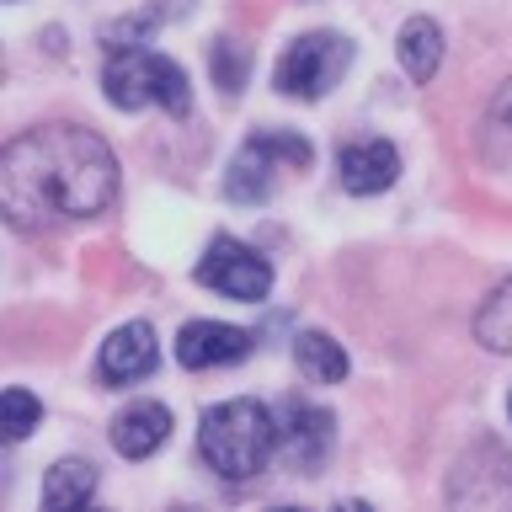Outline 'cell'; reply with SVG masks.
<instances>
[{
	"label": "cell",
	"mask_w": 512,
	"mask_h": 512,
	"mask_svg": "<svg viewBox=\"0 0 512 512\" xmlns=\"http://www.w3.org/2000/svg\"><path fill=\"white\" fill-rule=\"evenodd\" d=\"M347 64H352L347 38H336V32H304V38L288 43V54L278 59L272 80H278V91L294 96V102H320V96L347 75Z\"/></svg>",
	"instance_id": "277c9868"
},
{
	"label": "cell",
	"mask_w": 512,
	"mask_h": 512,
	"mask_svg": "<svg viewBox=\"0 0 512 512\" xmlns=\"http://www.w3.org/2000/svg\"><path fill=\"white\" fill-rule=\"evenodd\" d=\"M38 416H43L38 395H27V390H6V438H11V443H22L27 432L38 427Z\"/></svg>",
	"instance_id": "e0dca14e"
},
{
	"label": "cell",
	"mask_w": 512,
	"mask_h": 512,
	"mask_svg": "<svg viewBox=\"0 0 512 512\" xmlns=\"http://www.w3.org/2000/svg\"><path fill=\"white\" fill-rule=\"evenodd\" d=\"M107 102L123 107V112H139V107H166L171 118H187L192 112V86H187V70L166 54H150V48H112L107 59Z\"/></svg>",
	"instance_id": "3957f363"
},
{
	"label": "cell",
	"mask_w": 512,
	"mask_h": 512,
	"mask_svg": "<svg viewBox=\"0 0 512 512\" xmlns=\"http://www.w3.org/2000/svg\"><path fill=\"white\" fill-rule=\"evenodd\" d=\"M486 155L502 160V166H512V80L496 91V102L486 112Z\"/></svg>",
	"instance_id": "2e32d148"
},
{
	"label": "cell",
	"mask_w": 512,
	"mask_h": 512,
	"mask_svg": "<svg viewBox=\"0 0 512 512\" xmlns=\"http://www.w3.org/2000/svg\"><path fill=\"white\" fill-rule=\"evenodd\" d=\"M160 347H155V331L144 326V320H134V326H118L102 342V358H96V374H102L107 384H134L155 368Z\"/></svg>",
	"instance_id": "9c48e42d"
},
{
	"label": "cell",
	"mask_w": 512,
	"mask_h": 512,
	"mask_svg": "<svg viewBox=\"0 0 512 512\" xmlns=\"http://www.w3.org/2000/svg\"><path fill=\"white\" fill-rule=\"evenodd\" d=\"M294 363H299L315 384H336V379H347V352L336 347L326 331H299V336H294Z\"/></svg>",
	"instance_id": "5bb4252c"
},
{
	"label": "cell",
	"mask_w": 512,
	"mask_h": 512,
	"mask_svg": "<svg viewBox=\"0 0 512 512\" xmlns=\"http://www.w3.org/2000/svg\"><path fill=\"white\" fill-rule=\"evenodd\" d=\"M251 358V331L219 326V320H187L176 336V363L182 368H230Z\"/></svg>",
	"instance_id": "52a82bcc"
},
{
	"label": "cell",
	"mask_w": 512,
	"mask_h": 512,
	"mask_svg": "<svg viewBox=\"0 0 512 512\" xmlns=\"http://www.w3.org/2000/svg\"><path fill=\"white\" fill-rule=\"evenodd\" d=\"M198 283H203V288H219L224 299L262 304V299L272 294V267H267L251 246H240V240L219 235V240H208V251H203V262H198Z\"/></svg>",
	"instance_id": "8992f818"
},
{
	"label": "cell",
	"mask_w": 512,
	"mask_h": 512,
	"mask_svg": "<svg viewBox=\"0 0 512 512\" xmlns=\"http://www.w3.org/2000/svg\"><path fill=\"white\" fill-rule=\"evenodd\" d=\"M336 176H342L347 192L374 198V192H384L400 176V155H395V144H384V139L342 144V155H336Z\"/></svg>",
	"instance_id": "30bf717a"
},
{
	"label": "cell",
	"mask_w": 512,
	"mask_h": 512,
	"mask_svg": "<svg viewBox=\"0 0 512 512\" xmlns=\"http://www.w3.org/2000/svg\"><path fill=\"white\" fill-rule=\"evenodd\" d=\"M400 64H406L411 80H432L443 64V32L432 16H411L406 27H400Z\"/></svg>",
	"instance_id": "7c38bea8"
},
{
	"label": "cell",
	"mask_w": 512,
	"mask_h": 512,
	"mask_svg": "<svg viewBox=\"0 0 512 512\" xmlns=\"http://www.w3.org/2000/svg\"><path fill=\"white\" fill-rule=\"evenodd\" d=\"M475 336L486 342L491 352H512V278L496 288V294L480 304L475 315Z\"/></svg>",
	"instance_id": "9a60e30c"
},
{
	"label": "cell",
	"mask_w": 512,
	"mask_h": 512,
	"mask_svg": "<svg viewBox=\"0 0 512 512\" xmlns=\"http://www.w3.org/2000/svg\"><path fill=\"white\" fill-rule=\"evenodd\" d=\"M6 214L16 230L38 235L54 219H91L118 192V160L107 139L80 123H48L6 144Z\"/></svg>",
	"instance_id": "6da1fadb"
},
{
	"label": "cell",
	"mask_w": 512,
	"mask_h": 512,
	"mask_svg": "<svg viewBox=\"0 0 512 512\" xmlns=\"http://www.w3.org/2000/svg\"><path fill=\"white\" fill-rule=\"evenodd\" d=\"M272 448H278V416L262 400H224L203 411L198 427V454L224 480H251L267 470Z\"/></svg>",
	"instance_id": "7a4b0ae2"
},
{
	"label": "cell",
	"mask_w": 512,
	"mask_h": 512,
	"mask_svg": "<svg viewBox=\"0 0 512 512\" xmlns=\"http://www.w3.org/2000/svg\"><path fill=\"white\" fill-rule=\"evenodd\" d=\"M278 443H283V454H288L294 470H320V459H326V448H331V411L304 406V400H288Z\"/></svg>",
	"instance_id": "ba28073f"
},
{
	"label": "cell",
	"mask_w": 512,
	"mask_h": 512,
	"mask_svg": "<svg viewBox=\"0 0 512 512\" xmlns=\"http://www.w3.org/2000/svg\"><path fill=\"white\" fill-rule=\"evenodd\" d=\"M507 411H512V400H507Z\"/></svg>",
	"instance_id": "d6986e66"
},
{
	"label": "cell",
	"mask_w": 512,
	"mask_h": 512,
	"mask_svg": "<svg viewBox=\"0 0 512 512\" xmlns=\"http://www.w3.org/2000/svg\"><path fill=\"white\" fill-rule=\"evenodd\" d=\"M214 80L230 96H240V86H246V54H240L235 43H219L214 48Z\"/></svg>",
	"instance_id": "ac0fdd59"
},
{
	"label": "cell",
	"mask_w": 512,
	"mask_h": 512,
	"mask_svg": "<svg viewBox=\"0 0 512 512\" xmlns=\"http://www.w3.org/2000/svg\"><path fill=\"white\" fill-rule=\"evenodd\" d=\"M91 496H96V464H86V459H64L43 480V507L48 512H70L80 502H91Z\"/></svg>",
	"instance_id": "4fadbf2b"
},
{
	"label": "cell",
	"mask_w": 512,
	"mask_h": 512,
	"mask_svg": "<svg viewBox=\"0 0 512 512\" xmlns=\"http://www.w3.org/2000/svg\"><path fill=\"white\" fill-rule=\"evenodd\" d=\"M310 139L299 134H251L240 144V155L230 160V171H224V192H230L235 203H262L272 192V166L278 160H294V166H310Z\"/></svg>",
	"instance_id": "5b68a950"
},
{
	"label": "cell",
	"mask_w": 512,
	"mask_h": 512,
	"mask_svg": "<svg viewBox=\"0 0 512 512\" xmlns=\"http://www.w3.org/2000/svg\"><path fill=\"white\" fill-rule=\"evenodd\" d=\"M166 438H171V411L160 400H134L112 416V448L123 459H150Z\"/></svg>",
	"instance_id": "8fae6325"
}]
</instances>
